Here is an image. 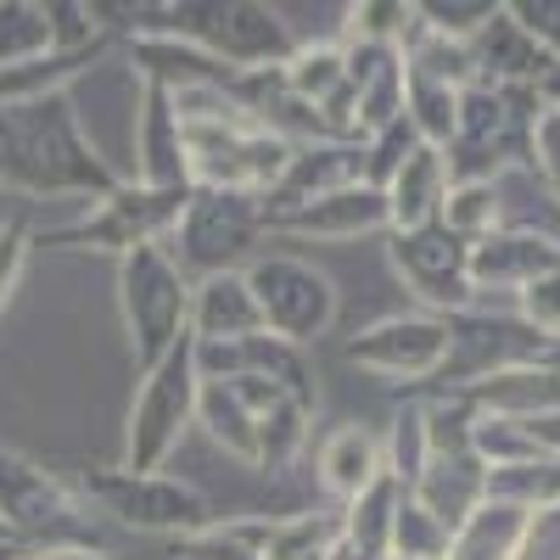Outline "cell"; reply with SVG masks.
Returning a JSON list of instances; mask_svg holds the SVG:
<instances>
[{"label":"cell","instance_id":"obj_1","mask_svg":"<svg viewBox=\"0 0 560 560\" xmlns=\"http://www.w3.org/2000/svg\"><path fill=\"white\" fill-rule=\"evenodd\" d=\"M129 174L90 140L73 90L39 102L0 107V197L34 202V197H79L102 202Z\"/></svg>","mask_w":560,"mask_h":560},{"label":"cell","instance_id":"obj_2","mask_svg":"<svg viewBox=\"0 0 560 560\" xmlns=\"http://www.w3.org/2000/svg\"><path fill=\"white\" fill-rule=\"evenodd\" d=\"M224 84H179V90H168L174 113H179V129H185L191 191H236V197L264 202L275 191V179L287 174L298 147H287V140L269 135L264 124H253Z\"/></svg>","mask_w":560,"mask_h":560},{"label":"cell","instance_id":"obj_3","mask_svg":"<svg viewBox=\"0 0 560 560\" xmlns=\"http://www.w3.org/2000/svg\"><path fill=\"white\" fill-rule=\"evenodd\" d=\"M544 113V96L527 84H471L459 90L454 140L443 147L448 179H504L527 168L533 158V124Z\"/></svg>","mask_w":560,"mask_h":560},{"label":"cell","instance_id":"obj_4","mask_svg":"<svg viewBox=\"0 0 560 560\" xmlns=\"http://www.w3.org/2000/svg\"><path fill=\"white\" fill-rule=\"evenodd\" d=\"M118 314L135 353V376H147L191 337V280L179 275L168 247H135L118 258Z\"/></svg>","mask_w":560,"mask_h":560},{"label":"cell","instance_id":"obj_5","mask_svg":"<svg viewBox=\"0 0 560 560\" xmlns=\"http://www.w3.org/2000/svg\"><path fill=\"white\" fill-rule=\"evenodd\" d=\"M197 398H202L197 342L185 337L163 364H152L147 376L135 382V404H129V427H124L118 471H135V477L168 471L174 448L185 443V432L197 427Z\"/></svg>","mask_w":560,"mask_h":560},{"label":"cell","instance_id":"obj_6","mask_svg":"<svg viewBox=\"0 0 560 560\" xmlns=\"http://www.w3.org/2000/svg\"><path fill=\"white\" fill-rule=\"evenodd\" d=\"M269 236V219L258 197H236V191H191L179 224L168 230V258L179 264V275L208 280L224 269H247L258 258V242Z\"/></svg>","mask_w":560,"mask_h":560},{"label":"cell","instance_id":"obj_7","mask_svg":"<svg viewBox=\"0 0 560 560\" xmlns=\"http://www.w3.org/2000/svg\"><path fill=\"white\" fill-rule=\"evenodd\" d=\"M0 527L12 544H90L96 549V522L79 493V482L45 471L39 459L0 448Z\"/></svg>","mask_w":560,"mask_h":560},{"label":"cell","instance_id":"obj_8","mask_svg":"<svg viewBox=\"0 0 560 560\" xmlns=\"http://www.w3.org/2000/svg\"><path fill=\"white\" fill-rule=\"evenodd\" d=\"M185 202H191V191H152V185L140 179H124L113 197L90 202L73 224L62 230H45V236H34V247H62V253H135V247H163L168 230L179 224Z\"/></svg>","mask_w":560,"mask_h":560},{"label":"cell","instance_id":"obj_9","mask_svg":"<svg viewBox=\"0 0 560 560\" xmlns=\"http://www.w3.org/2000/svg\"><path fill=\"white\" fill-rule=\"evenodd\" d=\"M79 493H84V504H96L102 516H113L135 533L174 538V544L213 527L202 488H191L185 477H168V471L135 477V471H118V465H90L79 477Z\"/></svg>","mask_w":560,"mask_h":560},{"label":"cell","instance_id":"obj_10","mask_svg":"<svg viewBox=\"0 0 560 560\" xmlns=\"http://www.w3.org/2000/svg\"><path fill=\"white\" fill-rule=\"evenodd\" d=\"M247 287H253V303H258V319L269 337L292 342V348H314L319 337H331L342 298H337V280L319 264L298 253H258L247 264Z\"/></svg>","mask_w":560,"mask_h":560},{"label":"cell","instance_id":"obj_11","mask_svg":"<svg viewBox=\"0 0 560 560\" xmlns=\"http://www.w3.org/2000/svg\"><path fill=\"white\" fill-rule=\"evenodd\" d=\"M387 258H393V275L404 280V292L427 314L454 319V314L488 308V298L477 292V280H471V242H459L448 224L387 236Z\"/></svg>","mask_w":560,"mask_h":560},{"label":"cell","instance_id":"obj_12","mask_svg":"<svg viewBox=\"0 0 560 560\" xmlns=\"http://www.w3.org/2000/svg\"><path fill=\"white\" fill-rule=\"evenodd\" d=\"M560 348L544 342L538 331L516 314H493V308H471V314H454L448 319V364L443 376L432 382L438 393H465L488 376H504V370H522V364H555Z\"/></svg>","mask_w":560,"mask_h":560},{"label":"cell","instance_id":"obj_13","mask_svg":"<svg viewBox=\"0 0 560 560\" xmlns=\"http://www.w3.org/2000/svg\"><path fill=\"white\" fill-rule=\"evenodd\" d=\"M342 359L398 387H432L448 364V319L427 308L387 314L376 325H364V331H353Z\"/></svg>","mask_w":560,"mask_h":560},{"label":"cell","instance_id":"obj_14","mask_svg":"<svg viewBox=\"0 0 560 560\" xmlns=\"http://www.w3.org/2000/svg\"><path fill=\"white\" fill-rule=\"evenodd\" d=\"M359 179H364V140H314V147H298L287 174L264 197V219L275 224L280 213H298V208L342 191V185H359Z\"/></svg>","mask_w":560,"mask_h":560},{"label":"cell","instance_id":"obj_15","mask_svg":"<svg viewBox=\"0 0 560 560\" xmlns=\"http://www.w3.org/2000/svg\"><path fill=\"white\" fill-rule=\"evenodd\" d=\"M387 197L376 185H342V191L319 197L298 213H280L269 224V236H298V242H359V236H387Z\"/></svg>","mask_w":560,"mask_h":560},{"label":"cell","instance_id":"obj_16","mask_svg":"<svg viewBox=\"0 0 560 560\" xmlns=\"http://www.w3.org/2000/svg\"><path fill=\"white\" fill-rule=\"evenodd\" d=\"M152 191H191L185 168V129L174 113V96L163 84H140V113H135V174Z\"/></svg>","mask_w":560,"mask_h":560},{"label":"cell","instance_id":"obj_17","mask_svg":"<svg viewBox=\"0 0 560 560\" xmlns=\"http://www.w3.org/2000/svg\"><path fill=\"white\" fill-rule=\"evenodd\" d=\"M382 477H387V443H382V432L348 420V427L319 438V448H314V482H319V493H325L331 510H348L370 482H382Z\"/></svg>","mask_w":560,"mask_h":560},{"label":"cell","instance_id":"obj_18","mask_svg":"<svg viewBox=\"0 0 560 560\" xmlns=\"http://www.w3.org/2000/svg\"><path fill=\"white\" fill-rule=\"evenodd\" d=\"M549 269H560V242L533 236V230H493V236L471 242V280L482 298H493V292L516 298Z\"/></svg>","mask_w":560,"mask_h":560},{"label":"cell","instance_id":"obj_19","mask_svg":"<svg viewBox=\"0 0 560 560\" xmlns=\"http://www.w3.org/2000/svg\"><path fill=\"white\" fill-rule=\"evenodd\" d=\"M471 62H477V84H527V90H538L544 73L555 68V57L516 23L510 0H499V12L471 39Z\"/></svg>","mask_w":560,"mask_h":560},{"label":"cell","instance_id":"obj_20","mask_svg":"<svg viewBox=\"0 0 560 560\" xmlns=\"http://www.w3.org/2000/svg\"><path fill=\"white\" fill-rule=\"evenodd\" d=\"M448 158L438 147H415V158L382 185L387 197V219L393 230L387 236H404V230H427V224H443V202H448Z\"/></svg>","mask_w":560,"mask_h":560},{"label":"cell","instance_id":"obj_21","mask_svg":"<svg viewBox=\"0 0 560 560\" xmlns=\"http://www.w3.org/2000/svg\"><path fill=\"white\" fill-rule=\"evenodd\" d=\"M258 331L264 319L247 287V269H224L191 287V342H242Z\"/></svg>","mask_w":560,"mask_h":560},{"label":"cell","instance_id":"obj_22","mask_svg":"<svg viewBox=\"0 0 560 560\" xmlns=\"http://www.w3.org/2000/svg\"><path fill=\"white\" fill-rule=\"evenodd\" d=\"M471 404V415H488V420H533V415H549L560 409V359L555 364H522V370H504V376H488L477 387L454 393Z\"/></svg>","mask_w":560,"mask_h":560},{"label":"cell","instance_id":"obj_23","mask_svg":"<svg viewBox=\"0 0 560 560\" xmlns=\"http://www.w3.org/2000/svg\"><path fill=\"white\" fill-rule=\"evenodd\" d=\"M264 560H342V510L314 504L298 516H258Z\"/></svg>","mask_w":560,"mask_h":560},{"label":"cell","instance_id":"obj_24","mask_svg":"<svg viewBox=\"0 0 560 560\" xmlns=\"http://www.w3.org/2000/svg\"><path fill=\"white\" fill-rule=\"evenodd\" d=\"M197 427L213 438V448H224L230 459H242L258 471V420H253V404L242 398L236 382H202V398H197Z\"/></svg>","mask_w":560,"mask_h":560},{"label":"cell","instance_id":"obj_25","mask_svg":"<svg viewBox=\"0 0 560 560\" xmlns=\"http://www.w3.org/2000/svg\"><path fill=\"white\" fill-rule=\"evenodd\" d=\"M398 499H404V488L393 477H382L342 510V560H387L393 555Z\"/></svg>","mask_w":560,"mask_h":560},{"label":"cell","instance_id":"obj_26","mask_svg":"<svg viewBox=\"0 0 560 560\" xmlns=\"http://www.w3.org/2000/svg\"><path fill=\"white\" fill-rule=\"evenodd\" d=\"M102 57H107V45H96V51H51V57H34V62H18V68H0V107L73 90Z\"/></svg>","mask_w":560,"mask_h":560},{"label":"cell","instance_id":"obj_27","mask_svg":"<svg viewBox=\"0 0 560 560\" xmlns=\"http://www.w3.org/2000/svg\"><path fill=\"white\" fill-rule=\"evenodd\" d=\"M527 522H533L527 510H516V504H493V499H488L477 516L454 533L448 560H516Z\"/></svg>","mask_w":560,"mask_h":560},{"label":"cell","instance_id":"obj_28","mask_svg":"<svg viewBox=\"0 0 560 560\" xmlns=\"http://www.w3.org/2000/svg\"><path fill=\"white\" fill-rule=\"evenodd\" d=\"M488 499L493 504H516L527 516L560 504V459H527V465H499L488 471Z\"/></svg>","mask_w":560,"mask_h":560},{"label":"cell","instance_id":"obj_29","mask_svg":"<svg viewBox=\"0 0 560 560\" xmlns=\"http://www.w3.org/2000/svg\"><path fill=\"white\" fill-rule=\"evenodd\" d=\"M387 477L398 488H415L420 477V465H427L432 454V432H427V398H409L398 415H393V427H387Z\"/></svg>","mask_w":560,"mask_h":560},{"label":"cell","instance_id":"obj_30","mask_svg":"<svg viewBox=\"0 0 560 560\" xmlns=\"http://www.w3.org/2000/svg\"><path fill=\"white\" fill-rule=\"evenodd\" d=\"M51 57V23L34 0H0V68Z\"/></svg>","mask_w":560,"mask_h":560},{"label":"cell","instance_id":"obj_31","mask_svg":"<svg viewBox=\"0 0 560 560\" xmlns=\"http://www.w3.org/2000/svg\"><path fill=\"white\" fill-rule=\"evenodd\" d=\"M454 533L432 516L420 499H398V516H393V555L387 560H448Z\"/></svg>","mask_w":560,"mask_h":560},{"label":"cell","instance_id":"obj_32","mask_svg":"<svg viewBox=\"0 0 560 560\" xmlns=\"http://www.w3.org/2000/svg\"><path fill=\"white\" fill-rule=\"evenodd\" d=\"M443 224L454 230L459 242H482V236H493V230H499V185H493V179H465V185H448Z\"/></svg>","mask_w":560,"mask_h":560},{"label":"cell","instance_id":"obj_33","mask_svg":"<svg viewBox=\"0 0 560 560\" xmlns=\"http://www.w3.org/2000/svg\"><path fill=\"white\" fill-rule=\"evenodd\" d=\"M415 147H427V140H420V129L409 124V113L393 118L387 129H376L364 140V185H376V191H382V185L415 158Z\"/></svg>","mask_w":560,"mask_h":560},{"label":"cell","instance_id":"obj_34","mask_svg":"<svg viewBox=\"0 0 560 560\" xmlns=\"http://www.w3.org/2000/svg\"><path fill=\"white\" fill-rule=\"evenodd\" d=\"M415 12H420V28H427V34L471 45L482 34V23L499 12V0H420Z\"/></svg>","mask_w":560,"mask_h":560},{"label":"cell","instance_id":"obj_35","mask_svg":"<svg viewBox=\"0 0 560 560\" xmlns=\"http://www.w3.org/2000/svg\"><path fill=\"white\" fill-rule=\"evenodd\" d=\"M510 303H516L510 314H516V319L527 325V331H538L544 342H555V348H560V269L538 275L533 287H522Z\"/></svg>","mask_w":560,"mask_h":560},{"label":"cell","instance_id":"obj_36","mask_svg":"<svg viewBox=\"0 0 560 560\" xmlns=\"http://www.w3.org/2000/svg\"><path fill=\"white\" fill-rule=\"evenodd\" d=\"M28 253H34V230H28V219H23V213H7V219H0V314H7L12 292L23 287Z\"/></svg>","mask_w":560,"mask_h":560},{"label":"cell","instance_id":"obj_37","mask_svg":"<svg viewBox=\"0 0 560 560\" xmlns=\"http://www.w3.org/2000/svg\"><path fill=\"white\" fill-rule=\"evenodd\" d=\"M527 168L544 179V191L560 208V113L555 107H544L538 124H533V158H527Z\"/></svg>","mask_w":560,"mask_h":560},{"label":"cell","instance_id":"obj_38","mask_svg":"<svg viewBox=\"0 0 560 560\" xmlns=\"http://www.w3.org/2000/svg\"><path fill=\"white\" fill-rule=\"evenodd\" d=\"M510 12H516V23L560 62V0H510Z\"/></svg>","mask_w":560,"mask_h":560},{"label":"cell","instance_id":"obj_39","mask_svg":"<svg viewBox=\"0 0 560 560\" xmlns=\"http://www.w3.org/2000/svg\"><path fill=\"white\" fill-rule=\"evenodd\" d=\"M516 560H560V504L538 510V516L527 522V533H522V549H516Z\"/></svg>","mask_w":560,"mask_h":560},{"label":"cell","instance_id":"obj_40","mask_svg":"<svg viewBox=\"0 0 560 560\" xmlns=\"http://www.w3.org/2000/svg\"><path fill=\"white\" fill-rule=\"evenodd\" d=\"M12 560H113V555L90 544H18Z\"/></svg>","mask_w":560,"mask_h":560},{"label":"cell","instance_id":"obj_41","mask_svg":"<svg viewBox=\"0 0 560 560\" xmlns=\"http://www.w3.org/2000/svg\"><path fill=\"white\" fill-rule=\"evenodd\" d=\"M538 96H544V107H555L560 113V62L544 73V84H538Z\"/></svg>","mask_w":560,"mask_h":560},{"label":"cell","instance_id":"obj_42","mask_svg":"<svg viewBox=\"0 0 560 560\" xmlns=\"http://www.w3.org/2000/svg\"><path fill=\"white\" fill-rule=\"evenodd\" d=\"M0 202H12V197H0Z\"/></svg>","mask_w":560,"mask_h":560}]
</instances>
